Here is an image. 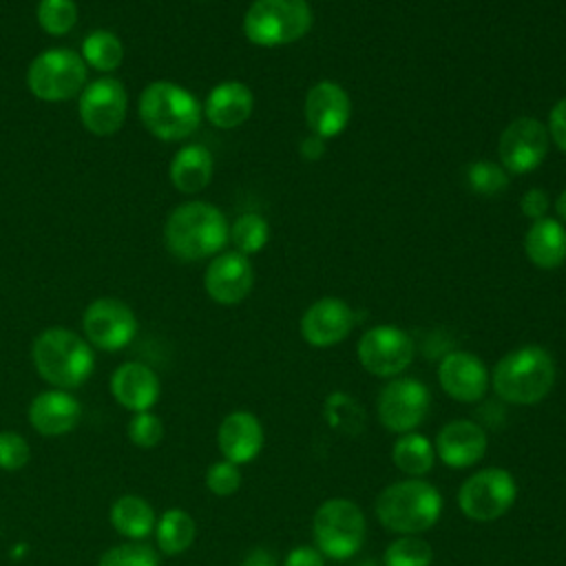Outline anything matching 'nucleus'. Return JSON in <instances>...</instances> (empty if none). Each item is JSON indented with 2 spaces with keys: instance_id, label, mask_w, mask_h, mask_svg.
Segmentation results:
<instances>
[{
  "instance_id": "f257e3e1",
  "label": "nucleus",
  "mask_w": 566,
  "mask_h": 566,
  "mask_svg": "<svg viewBox=\"0 0 566 566\" xmlns=\"http://www.w3.org/2000/svg\"><path fill=\"white\" fill-rule=\"evenodd\" d=\"M230 239V228L219 208L206 201L177 206L164 226V241L170 254L181 261H199L217 254Z\"/></svg>"
},
{
  "instance_id": "f03ea898",
  "label": "nucleus",
  "mask_w": 566,
  "mask_h": 566,
  "mask_svg": "<svg viewBox=\"0 0 566 566\" xmlns=\"http://www.w3.org/2000/svg\"><path fill=\"white\" fill-rule=\"evenodd\" d=\"M555 378V360L539 345H524L504 354L491 374L493 391L509 405H535L544 400Z\"/></svg>"
},
{
  "instance_id": "7ed1b4c3",
  "label": "nucleus",
  "mask_w": 566,
  "mask_h": 566,
  "mask_svg": "<svg viewBox=\"0 0 566 566\" xmlns=\"http://www.w3.org/2000/svg\"><path fill=\"white\" fill-rule=\"evenodd\" d=\"M31 360L40 378L55 389L84 385L95 367V354L88 340L66 327L40 332L31 347Z\"/></svg>"
},
{
  "instance_id": "20e7f679",
  "label": "nucleus",
  "mask_w": 566,
  "mask_h": 566,
  "mask_svg": "<svg viewBox=\"0 0 566 566\" xmlns=\"http://www.w3.org/2000/svg\"><path fill=\"white\" fill-rule=\"evenodd\" d=\"M442 513L440 491L420 478L398 480L376 497L378 522L398 535H420L429 531Z\"/></svg>"
},
{
  "instance_id": "39448f33",
  "label": "nucleus",
  "mask_w": 566,
  "mask_h": 566,
  "mask_svg": "<svg viewBox=\"0 0 566 566\" xmlns=\"http://www.w3.org/2000/svg\"><path fill=\"white\" fill-rule=\"evenodd\" d=\"M139 119L150 135L164 142H179L199 128L201 104L184 86L157 80L142 91Z\"/></svg>"
},
{
  "instance_id": "423d86ee",
  "label": "nucleus",
  "mask_w": 566,
  "mask_h": 566,
  "mask_svg": "<svg viewBox=\"0 0 566 566\" xmlns=\"http://www.w3.org/2000/svg\"><path fill=\"white\" fill-rule=\"evenodd\" d=\"M312 22L307 0H254L243 15V33L256 46H283L301 40Z\"/></svg>"
},
{
  "instance_id": "0eeeda50",
  "label": "nucleus",
  "mask_w": 566,
  "mask_h": 566,
  "mask_svg": "<svg viewBox=\"0 0 566 566\" xmlns=\"http://www.w3.org/2000/svg\"><path fill=\"white\" fill-rule=\"evenodd\" d=\"M365 515L352 500L332 497L325 500L312 520V533L316 548L329 559L354 557L365 542Z\"/></svg>"
},
{
  "instance_id": "6e6552de",
  "label": "nucleus",
  "mask_w": 566,
  "mask_h": 566,
  "mask_svg": "<svg viewBox=\"0 0 566 566\" xmlns=\"http://www.w3.org/2000/svg\"><path fill=\"white\" fill-rule=\"evenodd\" d=\"M29 91L42 102H66L86 86V62L71 49L42 51L27 71Z\"/></svg>"
},
{
  "instance_id": "1a4fd4ad",
  "label": "nucleus",
  "mask_w": 566,
  "mask_h": 566,
  "mask_svg": "<svg viewBox=\"0 0 566 566\" xmlns=\"http://www.w3.org/2000/svg\"><path fill=\"white\" fill-rule=\"evenodd\" d=\"M517 497L515 478L500 467H486L467 478L458 491L460 511L475 522L502 517Z\"/></svg>"
},
{
  "instance_id": "9d476101",
  "label": "nucleus",
  "mask_w": 566,
  "mask_h": 566,
  "mask_svg": "<svg viewBox=\"0 0 566 566\" xmlns=\"http://www.w3.org/2000/svg\"><path fill=\"white\" fill-rule=\"evenodd\" d=\"M431 407V394L427 385L418 378L396 376L389 380L376 400L378 420L385 429L394 433H409L416 431Z\"/></svg>"
},
{
  "instance_id": "9b49d317",
  "label": "nucleus",
  "mask_w": 566,
  "mask_h": 566,
  "mask_svg": "<svg viewBox=\"0 0 566 566\" xmlns=\"http://www.w3.org/2000/svg\"><path fill=\"white\" fill-rule=\"evenodd\" d=\"M358 363L380 378L400 376L413 360V338L396 325H376L367 329L356 345Z\"/></svg>"
},
{
  "instance_id": "f8f14e48",
  "label": "nucleus",
  "mask_w": 566,
  "mask_h": 566,
  "mask_svg": "<svg viewBox=\"0 0 566 566\" xmlns=\"http://www.w3.org/2000/svg\"><path fill=\"white\" fill-rule=\"evenodd\" d=\"M548 153L546 126L528 115L513 119L497 139L500 166L511 175L533 172Z\"/></svg>"
},
{
  "instance_id": "ddd939ff",
  "label": "nucleus",
  "mask_w": 566,
  "mask_h": 566,
  "mask_svg": "<svg viewBox=\"0 0 566 566\" xmlns=\"http://www.w3.org/2000/svg\"><path fill=\"white\" fill-rule=\"evenodd\" d=\"M80 119L93 135H113L122 128L128 108V95L119 80L99 77L80 93Z\"/></svg>"
},
{
  "instance_id": "4468645a",
  "label": "nucleus",
  "mask_w": 566,
  "mask_h": 566,
  "mask_svg": "<svg viewBox=\"0 0 566 566\" xmlns=\"http://www.w3.org/2000/svg\"><path fill=\"white\" fill-rule=\"evenodd\" d=\"M86 340L104 352L124 349L137 334V318L133 310L119 298H97L82 316Z\"/></svg>"
},
{
  "instance_id": "2eb2a0df",
  "label": "nucleus",
  "mask_w": 566,
  "mask_h": 566,
  "mask_svg": "<svg viewBox=\"0 0 566 566\" xmlns=\"http://www.w3.org/2000/svg\"><path fill=\"white\" fill-rule=\"evenodd\" d=\"M303 115H305L307 128L314 135L323 139L338 137L349 124V115H352L349 95L340 84L332 80H321L307 91Z\"/></svg>"
},
{
  "instance_id": "dca6fc26",
  "label": "nucleus",
  "mask_w": 566,
  "mask_h": 566,
  "mask_svg": "<svg viewBox=\"0 0 566 566\" xmlns=\"http://www.w3.org/2000/svg\"><path fill=\"white\" fill-rule=\"evenodd\" d=\"M354 323V310L343 298L325 296L303 312L301 336L314 347H332L349 336Z\"/></svg>"
},
{
  "instance_id": "f3484780",
  "label": "nucleus",
  "mask_w": 566,
  "mask_h": 566,
  "mask_svg": "<svg viewBox=\"0 0 566 566\" xmlns=\"http://www.w3.org/2000/svg\"><path fill=\"white\" fill-rule=\"evenodd\" d=\"M203 285L208 296L221 305L241 303L254 285L250 259L237 250L214 256L206 268Z\"/></svg>"
},
{
  "instance_id": "a211bd4d",
  "label": "nucleus",
  "mask_w": 566,
  "mask_h": 566,
  "mask_svg": "<svg viewBox=\"0 0 566 566\" xmlns=\"http://www.w3.org/2000/svg\"><path fill=\"white\" fill-rule=\"evenodd\" d=\"M438 382L458 402H478L489 387L486 365L471 352H449L438 365Z\"/></svg>"
},
{
  "instance_id": "6ab92c4d",
  "label": "nucleus",
  "mask_w": 566,
  "mask_h": 566,
  "mask_svg": "<svg viewBox=\"0 0 566 566\" xmlns=\"http://www.w3.org/2000/svg\"><path fill=\"white\" fill-rule=\"evenodd\" d=\"M27 418L40 436H64L80 424L82 405L66 389H46L33 396Z\"/></svg>"
},
{
  "instance_id": "aec40b11",
  "label": "nucleus",
  "mask_w": 566,
  "mask_h": 566,
  "mask_svg": "<svg viewBox=\"0 0 566 566\" xmlns=\"http://www.w3.org/2000/svg\"><path fill=\"white\" fill-rule=\"evenodd\" d=\"M486 453V431L471 420H451L436 436V455L451 469L478 464Z\"/></svg>"
},
{
  "instance_id": "412c9836",
  "label": "nucleus",
  "mask_w": 566,
  "mask_h": 566,
  "mask_svg": "<svg viewBox=\"0 0 566 566\" xmlns=\"http://www.w3.org/2000/svg\"><path fill=\"white\" fill-rule=\"evenodd\" d=\"M263 427L261 420L250 411L228 413L217 429V447L223 460L234 464L252 462L263 449Z\"/></svg>"
},
{
  "instance_id": "4be33fe9",
  "label": "nucleus",
  "mask_w": 566,
  "mask_h": 566,
  "mask_svg": "<svg viewBox=\"0 0 566 566\" xmlns=\"http://www.w3.org/2000/svg\"><path fill=\"white\" fill-rule=\"evenodd\" d=\"M113 398L128 411H150L159 400L161 385L157 374L144 363H122L111 376Z\"/></svg>"
},
{
  "instance_id": "5701e85b",
  "label": "nucleus",
  "mask_w": 566,
  "mask_h": 566,
  "mask_svg": "<svg viewBox=\"0 0 566 566\" xmlns=\"http://www.w3.org/2000/svg\"><path fill=\"white\" fill-rule=\"evenodd\" d=\"M254 95L252 91L237 80L217 84L203 104L206 119L217 128H237L252 115Z\"/></svg>"
},
{
  "instance_id": "b1692460",
  "label": "nucleus",
  "mask_w": 566,
  "mask_h": 566,
  "mask_svg": "<svg viewBox=\"0 0 566 566\" xmlns=\"http://www.w3.org/2000/svg\"><path fill=\"white\" fill-rule=\"evenodd\" d=\"M524 252L542 270L559 268L566 261V228L551 217L533 221L524 237Z\"/></svg>"
},
{
  "instance_id": "393cba45",
  "label": "nucleus",
  "mask_w": 566,
  "mask_h": 566,
  "mask_svg": "<svg viewBox=\"0 0 566 566\" xmlns=\"http://www.w3.org/2000/svg\"><path fill=\"white\" fill-rule=\"evenodd\" d=\"M212 168L210 150L201 144H188L179 148L170 161V181L179 192L192 195L210 184Z\"/></svg>"
},
{
  "instance_id": "a878e982",
  "label": "nucleus",
  "mask_w": 566,
  "mask_h": 566,
  "mask_svg": "<svg viewBox=\"0 0 566 566\" xmlns=\"http://www.w3.org/2000/svg\"><path fill=\"white\" fill-rule=\"evenodd\" d=\"M108 520H111L113 528L119 535L128 537L130 542L146 539L155 531V524H157L155 509L142 495H135V493L119 495L111 506Z\"/></svg>"
},
{
  "instance_id": "bb28decb",
  "label": "nucleus",
  "mask_w": 566,
  "mask_h": 566,
  "mask_svg": "<svg viewBox=\"0 0 566 566\" xmlns=\"http://www.w3.org/2000/svg\"><path fill=\"white\" fill-rule=\"evenodd\" d=\"M195 535L197 524L184 509H166L155 524L157 546L164 555H181L192 546Z\"/></svg>"
},
{
  "instance_id": "cd10ccee",
  "label": "nucleus",
  "mask_w": 566,
  "mask_h": 566,
  "mask_svg": "<svg viewBox=\"0 0 566 566\" xmlns=\"http://www.w3.org/2000/svg\"><path fill=\"white\" fill-rule=\"evenodd\" d=\"M391 460L402 473H407L411 478H422L433 469L436 449L427 436H422L418 431H409V433H402L394 442Z\"/></svg>"
},
{
  "instance_id": "c85d7f7f",
  "label": "nucleus",
  "mask_w": 566,
  "mask_h": 566,
  "mask_svg": "<svg viewBox=\"0 0 566 566\" xmlns=\"http://www.w3.org/2000/svg\"><path fill=\"white\" fill-rule=\"evenodd\" d=\"M82 60L97 71H115L124 60V44L115 33L95 29L82 42Z\"/></svg>"
},
{
  "instance_id": "c756f323",
  "label": "nucleus",
  "mask_w": 566,
  "mask_h": 566,
  "mask_svg": "<svg viewBox=\"0 0 566 566\" xmlns=\"http://www.w3.org/2000/svg\"><path fill=\"white\" fill-rule=\"evenodd\" d=\"M327 424L345 436H358L365 429V409L345 391H332L325 400Z\"/></svg>"
},
{
  "instance_id": "7c9ffc66",
  "label": "nucleus",
  "mask_w": 566,
  "mask_h": 566,
  "mask_svg": "<svg viewBox=\"0 0 566 566\" xmlns=\"http://www.w3.org/2000/svg\"><path fill=\"white\" fill-rule=\"evenodd\" d=\"M268 239H270V226L256 212H243L241 217L234 219L230 228V241L234 243L237 252L245 256L263 250Z\"/></svg>"
},
{
  "instance_id": "2f4dec72",
  "label": "nucleus",
  "mask_w": 566,
  "mask_h": 566,
  "mask_svg": "<svg viewBox=\"0 0 566 566\" xmlns=\"http://www.w3.org/2000/svg\"><path fill=\"white\" fill-rule=\"evenodd\" d=\"M431 562L433 548L418 535H400L387 546L382 555L385 566H431Z\"/></svg>"
},
{
  "instance_id": "473e14b6",
  "label": "nucleus",
  "mask_w": 566,
  "mask_h": 566,
  "mask_svg": "<svg viewBox=\"0 0 566 566\" xmlns=\"http://www.w3.org/2000/svg\"><path fill=\"white\" fill-rule=\"evenodd\" d=\"M38 24L49 35H64L77 22V7L73 0H40Z\"/></svg>"
},
{
  "instance_id": "72a5a7b5",
  "label": "nucleus",
  "mask_w": 566,
  "mask_h": 566,
  "mask_svg": "<svg viewBox=\"0 0 566 566\" xmlns=\"http://www.w3.org/2000/svg\"><path fill=\"white\" fill-rule=\"evenodd\" d=\"M467 184L473 192L491 197L509 186V175L500 164L480 159L467 166Z\"/></svg>"
},
{
  "instance_id": "f704fd0d",
  "label": "nucleus",
  "mask_w": 566,
  "mask_h": 566,
  "mask_svg": "<svg viewBox=\"0 0 566 566\" xmlns=\"http://www.w3.org/2000/svg\"><path fill=\"white\" fill-rule=\"evenodd\" d=\"M97 566H159V555L144 542H126L104 551Z\"/></svg>"
},
{
  "instance_id": "c9c22d12",
  "label": "nucleus",
  "mask_w": 566,
  "mask_h": 566,
  "mask_svg": "<svg viewBox=\"0 0 566 566\" xmlns=\"http://www.w3.org/2000/svg\"><path fill=\"white\" fill-rule=\"evenodd\" d=\"M128 440L139 449H153L164 438V422L153 411H139L128 422Z\"/></svg>"
},
{
  "instance_id": "e433bc0d",
  "label": "nucleus",
  "mask_w": 566,
  "mask_h": 566,
  "mask_svg": "<svg viewBox=\"0 0 566 566\" xmlns=\"http://www.w3.org/2000/svg\"><path fill=\"white\" fill-rule=\"evenodd\" d=\"M206 486L210 493H214L219 497H228V495L237 493L241 486L239 464H234L230 460L212 462L206 471Z\"/></svg>"
},
{
  "instance_id": "4c0bfd02",
  "label": "nucleus",
  "mask_w": 566,
  "mask_h": 566,
  "mask_svg": "<svg viewBox=\"0 0 566 566\" xmlns=\"http://www.w3.org/2000/svg\"><path fill=\"white\" fill-rule=\"evenodd\" d=\"M31 460V447L18 431H0V469L20 471Z\"/></svg>"
},
{
  "instance_id": "58836bf2",
  "label": "nucleus",
  "mask_w": 566,
  "mask_h": 566,
  "mask_svg": "<svg viewBox=\"0 0 566 566\" xmlns=\"http://www.w3.org/2000/svg\"><path fill=\"white\" fill-rule=\"evenodd\" d=\"M548 135L553 137L555 146L566 155V97H562L548 115Z\"/></svg>"
},
{
  "instance_id": "ea45409f",
  "label": "nucleus",
  "mask_w": 566,
  "mask_h": 566,
  "mask_svg": "<svg viewBox=\"0 0 566 566\" xmlns=\"http://www.w3.org/2000/svg\"><path fill=\"white\" fill-rule=\"evenodd\" d=\"M548 206H551L548 195H546L542 188H531V190H526L524 197H522V201H520L522 212H524L528 219H533V221L546 217Z\"/></svg>"
},
{
  "instance_id": "a19ab883",
  "label": "nucleus",
  "mask_w": 566,
  "mask_h": 566,
  "mask_svg": "<svg viewBox=\"0 0 566 566\" xmlns=\"http://www.w3.org/2000/svg\"><path fill=\"white\" fill-rule=\"evenodd\" d=\"M283 566H325V555L316 546H296L287 553Z\"/></svg>"
},
{
  "instance_id": "79ce46f5",
  "label": "nucleus",
  "mask_w": 566,
  "mask_h": 566,
  "mask_svg": "<svg viewBox=\"0 0 566 566\" xmlns=\"http://www.w3.org/2000/svg\"><path fill=\"white\" fill-rule=\"evenodd\" d=\"M241 566H279V564H276L274 553H270V551L263 548V546H256V548H252V551L243 557Z\"/></svg>"
},
{
  "instance_id": "37998d69",
  "label": "nucleus",
  "mask_w": 566,
  "mask_h": 566,
  "mask_svg": "<svg viewBox=\"0 0 566 566\" xmlns=\"http://www.w3.org/2000/svg\"><path fill=\"white\" fill-rule=\"evenodd\" d=\"M325 139L323 137H318V135H310V137H305L303 142H301V155L305 157V159H318V157H323V153H325V144H323Z\"/></svg>"
},
{
  "instance_id": "c03bdc74",
  "label": "nucleus",
  "mask_w": 566,
  "mask_h": 566,
  "mask_svg": "<svg viewBox=\"0 0 566 566\" xmlns=\"http://www.w3.org/2000/svg\"><path fill=\"white\" fill-rule=\"evenodd\" d=\"M555 210H557L559 219L566 221V188L559 192V197H557V201H555Z\"/></svg>"
},
{
  "instance_id": "a18cd8bd",
  "label": "nucleus",
  "mask_w": 566,
  "mask_h": 566,
  "mask_svg": "<svg viewBox=\"0 0 566 566\" xmlns=\"http://www.w3.org/2000/svg\"><path fill=\"white\" fill-rule=\"evenodd\" d=\"M358 566H380L378 562H374V559H365V562H360Z\"/></svg>"
}]
</instances>
